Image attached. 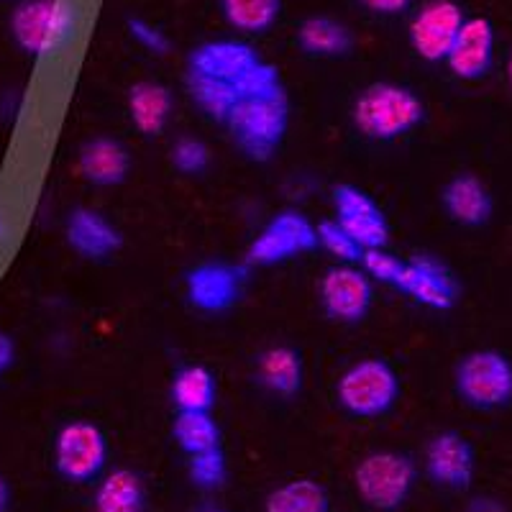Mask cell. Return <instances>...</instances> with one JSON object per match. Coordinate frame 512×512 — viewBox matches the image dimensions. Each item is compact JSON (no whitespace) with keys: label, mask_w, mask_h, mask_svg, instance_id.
Segmentation results:
<instances>
[{"label":"cell","mask_w":512,"mask_h":512,"mask_svg":"<svg viewBox=\"0 0 512 512\" xmlns=\"http://www.w3.org/2000/svg\"><path fill=\"white\" fill-rule=\"evenodd\" d=\"M226 126L251 162H269L290 126V98L280 77L246 93L231 111Z\"/></svg>","instance_id":"1"},{"label":"cell","mask_w":512,"mask_h":512,"mask_svg":"<svg viewBox=\"0 0 512 512\" xmlns=\"http://www.w3.org/2000/svg\"><path fill=\"white\" fill-rule=\"evenodd\" d=\"M351 118L356 131L367 139L395 141L423 123L425 105L405 85L374 82L356 95Z\"/></svg>","instance_id":"2"},{"label":"cell","mask_w":512,"mask_h":512,"mask_svg":"<svg viewBox=\"0 0 512 512\" xmlns=\"http://www.w3.org/2000/svg\"><path fill=\"white\" fill-rule=\"evenodd\" d=\"M187 72L226 82L239 90L241 98L280 77V70L274 64L264 62L246 41L236 39L205 41L198 49H192L187 59Z\"/></svg>","instance_id":"3"},{"label":"cell","mask_w":512,"mask_h":512,"mask_svg":"<svg viewBox=\"0 0 512 512\" xmlns=\"http://www.w3.org/2000/svg\"><path fill=\"white\" fill-rule=\"evenodd\" d=\"M75 29L77 8L72 0H24L11 13V36L31 57L62 49Z\"/></svg>","instance_id":"4"},{"label":"cell","mask_w":512,"mask_h":512,"mask_svg":"<svg viewBox=\"0 0 512 512\" xmlns=\"http://www.w3.org/2000/svg\"><path fill=\"white\" fill-rule=\"evenodd\" d=\"M413 459L397 451H374L367 454L354 469V487L361 502L372 510L395 512L405 505L415 487Z\"/></svg>","instance_id":"5"},{"label":"cell","mask_w":512,"mask_h":512,"mask_svg":"<svg viewBox=\"0 0 512 512\" xmlns=\"http://www.w3.org/2000/svg\"><path fill=\"white\" fill-rule=\"evenodd\" d=\"M336 397L354 418H379L400 400V377L384 359H361L338 377Z\"/></svg>","instance_id":"6"},{"label":"cell","mask_w":512,"mask_h":512,"mask_svg":"<svg viewBox=\"0 0 512 512\" xmlns=\"http://www.w3.org/2000/svg\"><path fill=\"white\" fill-rule=\"evenodd\" d=\"M456 392L477 410H500L512 402V361L502 351H469L456 367Z\"/></svg>","instance_id":"7"},{"label":"cell","mask_w":512,"mask_h":512,"mask_svg":"<svg viewBox=\"0 0 512 512\" xmlns=\"http://www.w3.org/2000/svg\"><path fill=\"white\" fill-rule=\"evenodd\" d=\"M108 461L105 433L88 420H72L62 425L54 438V469L72 484L93 482Z\"/></svg>","instance_id":"8"},{"label":"cell","mask_w":512,"mask_h":512,"mask_svg":"<svg viewBox=\"0 0 512 512\" xmlns=\"http://www.w3.org/2000/svg\"><path fill=\"white\" fill-rule=\"evenodd\" d=\"M318 249V228L297 210H282L246 249V264L274 267Z\"/></svg>","instance_id":"9"},{"label":"cell","mask_w":512,"mask_h":512,"mask_svg":"<svg viewBox=\"0 0 512 512\" xmlns=\"http://www.w3.org/2000/svg\"><path fill=\"white\" fill-rule=\"evenodd\" d=\"M320 305L338 323H361L374 303L372 277L354 264H336L320 277Z\"/></svg>","instance_id":"10"},{"label":"cell","mask_w":512,"mask_h":512,"mask_svg":"<svg viewBox=\"0 0 512 512\" xmlns=\"http://www.w3.org/2000/svg\"><path fill=\"white\" fill-rule=\"evenodd\" d=\"M466 16L456 0H428L410 21V44L425 62H446Z\"/></svg>","instance_id":"11"},{"label":"cell","mask_w":512,"mask_h":512,"mask_svg":"<svg viewBox=\"0 0 512 512\" xmlns=\"http://www.w3.org/2000/svg\"><path fill=\"white\" fill-rule=\"evenodd\" d=\"M397 290L410 295L415 303L431 310H451L459 303L461 290L451 269L428 254H418L402 262L395 280Z\"/></svg>","instance_id":"12"},{"label":"cell","mask_w":512,"mask_h":512,"mask_svg":"<svg viewBox=\"0 0 512 512\" xmlns=\"http://www.w3.org/2000/svg\"><path fill=\"white\" fill-rule=\"evenodd\" d=\"M333 210L336 221L359 241L364 249H379L390 241V223L384 210L374 203L372 195L356 185H336L333 187Z\"/></svg>","instance_id":"13"},{"label":"cell","mask_w":512,"mask_h":512,"mask_svg":"<svg viewBox=\"0 0 512 512\" xmlns=\"http://www.w3.org/2000/svg\"><path fill=\"white\" fill-rule=\"evenodd\" d=\"M244 269L228 262H205L187 272V300L203 313H226L241 300Z\"/></svg>","instance_id":"14"},{"label":"cell","mask_w":512,"mask_h":512,"mask_svg":"<svg viewBox=\"0 0 512 512\" xmlns=\"http://www.w3.org/2000/svg\"><path fill=\"white\" fill-rule=\"evenodd\" d=\"M425 469L438 487L466 489L474 482L477 472L472 443L456 431L438 433L425 448Z\"/></svg>","instance_id":"15"},{"label":"cell","mask_w":512,"mask_h":512,"mask_svg":"<svg viewBox=\"0 0 512 512\" xmlns=\"http://www.w3.org/2000/svg\"><path fill=\"white\" fill-rule=\"evenodd\" d=\"M495 62V26L487 18H466L446 64L459 80H482Z\"/></svg>","instance_id":"16"},{"label":"cell","mask_w":512,"mask_h":512,"mask_svg":"<svg viewBox=\"0 0 512 512\" xmlns=\"http://www.w3.org/2000/svg\"><path fill=\"white\" fill-rule=\"evenodd\" d=\"M67 244L85 259H108L123 246V236L103 213L93 208H75L64 226Z\"/></svg>","instance_id":"17"},{"label":"cell","mask_w":512,"mask_h":512,"mask_svg":"<svg viewBox=\"0 0 512 512\" xmlns=\"http://www.w3.org/2000/svg\"><path fill=\"white\" fill-rule=\"evenodd\" d=\"M80 175L95 187H116L126 182L131 172V154L126 144L111 136H95L85 141L77 157Z\"/></svg>","instance_id":"18"},{"label":"cell","mask_w":512,"mask_h":512,"mask_svg":"<svg viewBox=\"0 0 512 512\" xmlns=\"http://www.w3.org/2000/svg\"><path fill=\"white\" fill-rule=\"evenodd\" d=\"M441 203L446 208L448 218L459 226L479 228L492 218V195L489 187L477 175H456L446 182L441 192Z\"/></svg>","instance_id":"19"},{"label":"cell","mask_w":512,"mask_h":512,"mask_svg":"<svg viewBox=\"0 0 512 512\" xmlns=\"http://www.w3.org/2000/svg\"><path fill=\"white\" fill-rule=\"evenodd\" d=\"M175 111V98L167 85L157 80H141L128 90V116L136 131L144 136H159Z\"/></svg>","instance_id":"20"},{"label":"cell","mask_w":512,"mask_h":512,"mask_svg":"<svg viewBox=\"0 0 512 512\" xmlns=\"http://www.w3.org/2000/svg\"><path fill=\"white\" fill-rule=\"evenodd\" d=\"M256 377L274 395L295 397L303 390V359L292 346H269L256 359Z\"/></svg>","instance_id":"21"},{"label":"cell","mask_w":512,"mask_h":512,"mask_svg":"<svg viewBox=\"0 0 512 512\" xmlns=\"http://www.w3.org/2000/svg\"><path fill=\"white\" fill-rule=\"evenodd\" d=\"M297 44L310 57H346L354 47V36H351L349 26H344L336 18L310 16L297 29Z\"/></svg>","instance_id":"22"},{"label":"cell","mask_w":512,"mask_h":512,"mask_svg":"<svg viewBox=\"0 0 512 512\" xmlns=\"http://www.w3.org/2000/svg\"><path fill=\"white\" fill-rule=\"evenodd\" d=\"M95 512H146L144 479L134 469H116L98 484Z\"/></svg>","instance_id":"23"},{"label":"cell","mask_w":512,"mask_h":512,"mask_svg":"<svg viewBox=\"0 0 512 512\" xmlns=\"http://www.w3.org/2000/svg\"><path fill=\"white\" fill-rule=\"evenodd\" d=\"M216 395V377L200 364H187L172 379V402L180 413H210Z\"/></svg>","instance_id":"24"},{"label":"cell","mask_w":512,"mask_h":512,"mask_svg":"<svg viewBox=\"0 0 512 512\" xmlns=\"http://www.w3.org/2000/svg\"><path fill=\"white\" fill-rule=\"evenodd\" d=\"M264 512H331V497L315 479H292L269 492Z\"/></svg>","instance_id":"25"},{"label":"cell","mask_w":512,"mask_h":512,"mask_svg":"<svg viewBox=\"0 0 512 512\" xmlns=\"http://www.w3.org/2000/svg\"><path fill=\"white\" fill-rule=\"evenodd\" d=\"M223 18L244 34H267L282 13V0H218Z\"/></svg>","instance_id":"26"},{"label":"cell","mask_w":512,"mask_h":512,"mask_svg":"<svg viewBox=\"0 0 512 512\" xmlns=\"http://www.w3.org/2000/svg\"><path fill=\"white\" fill-rule=\"evenodd\" d=\"M172 436L187 456L221 446V428L210 413H177Z\"/></svg>","instance_id":"27"},{"label":"cell","mask_w":512,"mask_h":512,"mask_svg":"<svg viewBox=\"0 0 512 512\" xmlns=\"http://www.w3.org/2000/svg\"><path fill=\"white\" fill-rule=\"evenodd\" d=\"M187 472H190V482L195 487L221 489L228 479V464L221 446L200 451V454H192L190 464H187Z\"/></svg>","instance_id":"28"},{"label":"cell","mask_w":512,"mask_h":512,"mask_svg":"<svg viewBox=\"0 0 512 512\" xmlns=\"http://www.w3.org/2000/svg\"><path fill=\"white\" fill-rule=\"evenodd\" d=\"M318 246L333 254L338 262L344 264H359L361 254H364V246L346 231L336 218H328V221H320L318 226Z\"/></svg>","instance_id":"29"},{"label":"cell","mask_w":512,"mask_h":512,"mask_svg":"<svg viewBox=\"0 0 512 512\" xmlns=\"http://www.w3.org/2000/svg\"><path fill=\"white\" fill-rule=\"evenodd\" d=\"M169 159L182 175H203L205 169L210 167V149L205 141L195 139V136H182L172 144Z\"/></svg>","instance_id":"30"},{"label":"cell","mask_w":512,"mask_h":512,"mask_svg":"<svg viewBox=\"0 0 512 512\" xmlns=\"http://www.w3.org/2000/svg\"><path fill=\"white\" fill-rule=\"evenodd\" d=\"M359 264L372 280L382 282V285H395L397 274L402 269V259L390 254L384 246H379V249H364Z\"/></svg>","instance_id":"31"},{"label":"cell","mask_w":512,"mask_h":512,"mask_svg":"<svg viewBox=\"0 0 512 512\" xmlns=\"http://www.w3.org/2000/svg\"><path fill=\"white\" fill-rule=\"evenodd\" d=\"M128 34H131V39L139 44V47H144L146 52L152 54H159V57H164V54L169 52V36L164 34L159 26H154L152 21H146V18H131L128 21Z\"/></svg>","instance_id":"32"},{"label":"cell","mask_w":512,"mask_h":512,"mask_svg":"<svg viewBox=\"0 0 512 512\" xmlns=\"http://www.w3.org/2000/svg\"><path fill=\"white\" fill-rule=\"evenodd\" d=\"M361 3L379 16H397V13L408 11L413 6V0H361Z\"/></svg>","instance_id":"33"},{"label":"cell","mask_w":512,"mask_h":512,"mask_svg":"<svg viewBox=\"0 0 512 512\" xmlns=\"http://www.w3.org/2000/svg\"><path fill=\"white\" fill-rule=\"evenodd\" d=\"M461 512H510V510H507L505 502L497 500V497L479 495L474 497V500L466 502V507Z\"/></svg>","instance_id":"34"},{"label":"cell","mask_w":512,"mask_h":512,"mask_svg":"<svg viewBox=\"0 0 512 512\" xmlns=\"http://www.w3.org/2000/svg\"><path fill=\"white\" fill-rule=\"evenodd\" d=\"M13 361H16V344L8 333L0 331V377L13 367Z\"/></svg>","instance_id":"35"},{"label":"cell","mask_w":512,"mask_h":512,"mask_svg":"<svg viewBox=\"0 0 512 512\" xmlns=\"http://www.w3.org/2000/svg\"><path fill=\"white\" fill-rule=\"evenodd\" d=\"M8 505H11V489L6 479L0 477V512H8Z\"/></svg>","instance_id":"36"},{"label":"cell","mask_w":512,"mask_h":512,"mask_svg":"<svg viewBox=\"0 0 512 512\" xmlns=\"http://www.w3.org/2000/svg\"><path fill=\"white\" fill-rule=\"evenodd\" d=\"M195 512H231V510H226V507H218V505H200V507H195Z\"/></svg>","instance_id":"37"},{"label":"cell","mask_w":512,"mask_h":512,"mask_svg":"<svg viewBox=\"0 0 512 512\" xmlns=\"http://www.w3.org/2000/svg\"><path fill=\"white\" fill-rule=\"evenodd\" d=\"M507 80H510V85H512V54H510V59H507Z\"/></svg>","instance_id":"38"},{"label":"cell","mask_w":512,"mask_h":512,"mask_svg":"<svg viewBox=\"0 0 512 512\" xmlns=\"http://www.w3.org/2000/svg\"><path fill=\"white\" fill-rule=\"evenodd\" d=\"M0 231H3V221H0Z\"/></svg>","instance_id":"39"}]
</instances>
